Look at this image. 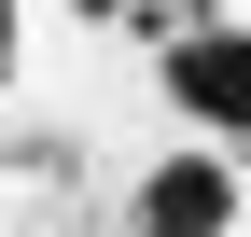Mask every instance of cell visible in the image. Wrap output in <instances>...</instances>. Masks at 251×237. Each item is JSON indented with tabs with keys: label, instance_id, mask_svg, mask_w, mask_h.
<instances>
[{
	"label": "cell",
	"instance_id": "obj_2",
	"mask_svg": "<svg viewBox=\"0 0 251 237\" xmlns=\"http://www.w3.org/2000/svg\"><path fill=\"white\" fill-rule=\"evenodd\" d=\"M224 210H237V167L224 154H168L140 182V223H224Z\"/></svg>",
	"mask_w": 251,
	"mask_h": 237
},
{
	"label": "cell",
	"instance_id": "obj_1",
	"mask_svg": "<svg viewBox=\"0 0 251 237\" xmlns=\"http://www.w3.org/2000/svg\"><path fill=\"white\" fill-rule=\"evenodd\" d=\"M153 84H168V112H196V126L251 140V28H153Z\"/></svg>",
	"mask_w": 251,
	"mask_h": 237
}]
</instances>
